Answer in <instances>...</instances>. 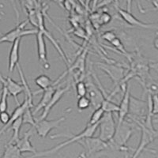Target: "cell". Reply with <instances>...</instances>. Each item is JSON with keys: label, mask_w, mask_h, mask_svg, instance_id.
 <instances>
[{"label": "cell", "mask_w": 158, "mask_h": 158, "mask_svg": "<svg viewBox=\"0 0 158 158\" xmlns=\"http://www.w3.org/2000/svg\"><path fill=\"white\" fill-rule=\"evenodd\" d=\"M0 158H23L22 153L16 146V144L8 142L5 146V149L2 156Z\"/></svg>", "instance_id": "cell-20"}, {"label": "cell", "mask_w": 158, "mask_h": 158, "mask_svg": "<svg viewBox=\"0 0 158 158\" xmlns=\"http://www.w3.org/2000/svg\"><path fill=\"white\" fill-rule=\"evenodd\" d=\"M111 20H112V17L111 16L109 13L103 12L102 14L100 15V24H101V25H108V23L111 22Z\"/></svg>", "instance_id": "cell-30"}, {"label": "cell", "mask_w": 158, "mask_h": 158, "mask_svg": "<svg viewBox=\"0 0 158 158\" xmlns=\"http://www.w3.org/2000/svg\"><path fill=\"white\" fill-rule=\"evenodd\" d=\"M22 38H18L15 40L14 43H12V47H11L10 52L9 55V64H8V70L9 72H13L15 70L17 65L19 62V49H20V44H21Z\"/></svg>", "instance_id": "cell-16"}, {"label": "cell", "mask_w": 158, "mask_h": 158, "mask_svg": "<svg viewBox=\"0 0 158 158\" xmlns=\"http://www.w3.org/2000/svg\"><path fill=\"white\" fill-rule=\"evenodd\" d=\"M148 112V104L146 101L138 99L134 96H130L129 114L131 117H141L145 118Z\"/></svg>", "instance_id": "cell-11"}, {"label": "cell", "mask_w": 158, "mask_h": 158, "mask_svg": "<svg viewBox=\"0 0 158 158\" xmlns=\"http://www.w3.org/2000/svg\"><path fill=\"white\" fill-rule=\"evenodd\" d=\"M0 82L2 83V85H5L10 95H11L15 98L18 106L20 105L18 96L20 94L24 93V87L22 82H17L10 77H4L1 73H0Z\"/></svg>", "instance_id": "cell-12"}, {"label": "cell", "mask_w": 158, "mask_h": 158, "mask_svg": "<svg viewBox=\"0 0 158 158\" xmlns=\"http://www.w3.org/2000/svg\"><path fill=\"white\" fill-rule=\"evenodd\" d=\"M149 67H150V69L154 70L158 74V62L151 61L150 64H149Z\"/></svg>", "instance_id": "cell-35"}, {"label": "cell", "mask_w": 158, "mask_h": 158, "mask_svg": "<svg viewBox=\"0 0 158 158\" xmlns=\"http://www.w3.org/2000/svg\"><path fill=\"white\" fill-rule=\"evenodd\" d=\"M150 1H151V2H153V1H154V0H150Z\"/></svg>", "instance_id": "cell-43"}, {"label": "cell", "mask_w": 158, "mask_h": 158, "mask_svg": "<svg viewBox=\"0 0 158 158\" xmlns=\"http://www.w3.org/2000/svg\"><path fill=\"white\" fill-rule=\"evenodd\" d=\"M36 44H37V53L38 57H39V61L43 66L45 70L50 68V64H49L48 59V52L47 47H46V43H45L44 36L41 32L38 30L36 33Z\"/></svg>", "instance_id": "cell-13"}, {"label": "cell", "mask_w": 158, "mask_h": 158, "mask_svg": "<svg viewBox=\"0 0 158 158\" xmlns=\"http://www.w3.org/2000/svg\"><path fill=\"white\" fill-rule=\"evenodd\" d=\"M92 1H94V9L97 6V0H85V7L86 8L87 10H88L89 8L90 3H91V2H92Z\"/></svg>", "instance_id": "cell-36"}, {"label": "cell", "mask_w": 158, "mask_h": 158, "mask_svg": "<svg viewBox=\"0 0 158 158\" xmlns=\"http://www.w3.org/2000/svg\"><path fill=\"white\" fill-rule=\"evenodd\" d=\"M115 7L123 21L126 22L131 27H139L146 29H158V23H145L135 18L131 12H129L127 10L122 9L118 6H115Z\"/></svg>", "instance_id": "cell-7"}, {"label": "cell", "mask_w": 158, "mask_h": 158, "mask_svg": "<svg viewBox=\"0 0 158 158\" xmlns=\"http://www.w3.org/2000/svg\"><path fill=\"white\" fill-rule=\"evenodd\" d=\"M80 158H81V157H80Z\"/></svg>", "instance_id": "cell-45"}, {"label": "cell", "mask_w": 158, "mask_h": 158, "mask_svg": "<svg viewBox=\"0 0 158 158\" xmlns=\"http://www.w3.org/2000/svg\"><path fill=\"white\" fill-rule=\"evenodd\" d=\"M99 137L100 139L108 142L113 138L116 128L115 119L111 112H104V116L101 118L98 125Z\"/></svg>", "instance_id": "cell-4"}, {"label": "cell", "mask_w": 158, "mask_h": 158, "mask_svg": "<svg viewBox=\"0 0 158 158\" xmlns=\"http://www.w3.org/2000/svg\"><path fill=\"white\" fill-rule=\"evenodd\" d=\"M78 2H80L83 6H85V0H78Z\"/></svg>", "instance_id": "cell-38"}, {"label": "cell", "mask_w": 158, "mask_h": 158, "mask_svg": "<svg viewBox=\"0 0 158 158\" xmlns=\"http://www.w3.org/2000/svg\"><path fill=\"white\" fill-rule=\"evenodd\" d=\"M75 88L78 98L81 97H85L87 95L86 84L83 81H79L77 82H76Z\"/></svg>", "instance_id": "cell-28"}, {"label": "cell", "mask_w": 158, "mask_h": 158, "mask_svg": "<svg viewBox=\"0 0 158 158\" xmlns=\"http://www.w3.org/2000/svg\"><path fill=\"white\" fill-rule=\"evenodd\" d=\"M20 2V4H21V6H22V9H23V5H24V0H19Z\"/></svg>", "instance_id": "cell-40"}, {"label": "cell", "mask_w": 158, "mask_h": 158, "mask_svg": "<svg viewBox=\"0 0 158 158\" xmlns=\"http://www.w3.org/2000/svg\"><path fill=\"white\" fill-rule=\"evenodd\" d=\"M8 90L6 89L5 85H2V89H1V97H0V112L6 111L8 108L7 99L9 96Z\"/></svg>", "instance_id": "cell-25"}, {"label": "cell", "mask_w": 158, "mask_h": 158, "mask_svg": "<svg viewBox=\"0 0 158 158\" xmlns=\"http://www.w3.org/2000/svg\"><path fill=\"white\" fill-rule=\"evenodd\" d=\"M104 114V111L102 109L101 107L95 109V111L93 112L91 115V117L89 118L88 125L93 126V125H96V124H99L100 121L101 120V118H103Z\"/></svg>", "instance_id": "cell-24"}, {"label": "cell", "mask_w": 158, "mask_h": 158, "mask_svg": "<svg viewBox=\"0 0 158 158\" xmlns=\"http://www.w3.org/2000/svg\"><path fill=\"white\" fill-rule=\"evenodd\" d=\"M153 44V47H154V48L158 51V36H156V37L154 38Z\"/></svg>", "instance_id": "cell-37"}, {"label": "cell", "mask_w": 158, "mask_h": 158, "mask_svg": "<svg viewBox=\"0 0 158 158\" xmlns=\"http://www.w3.org/2000/svg\"><path fill=\"white\" fill-rule=\"evenodd\" d=\"M91 105V101L87 96L79 97L77 102V106L79 111H83L89 108Z\"/></svg>", "instance_id": "cell-27"}, {"label": "cell", "mask_w": 158, "mask_h": 158, "mask_svg": "<svg viewBox=\"0 0 158 158\" xmlns=\"http://www.w3.org/2000/svg\"><path fill=\"white\" fill-rule=\"evenodd\" d=\"M153 122H154L155 123H158V118H155V119H153Z\"/></svg>", "instance_id": "cell-41"}, {"label": "cell", "mask_w": 158, "mask_h": 158, "mask_svg": "<svg viewBox=\"0 0 158 158\" xmlns=\"http://www.w3.org/2000/svg\"><path fill=\"white\" fill-rule=\"evenodd\" d=\"M117 37V34L115 33L114 31L111 30H108V31H105L104 32H103L102 35H101V38H102L104 40H106V41L109 42L111 43L114 39Z\"/></svg>", "instance_id": "cell-29"}, {"label": "cell", "mask_w": 158, "mask_h": 158, "mask_svg": "<svg viewBox=\"0 0 158 158\" xmlns=\"http://www.w3.org/2000/svg\"><path fill=\"white\" fill-rule=\"evenodd\" d=\"M60 85H52V86H50L49 88L43 90V94H42V97L40 99V102L38 103V104L35 107L34 110L32 111V114L33 115H36L40 110L44 109L45 107L47 106V104H48L49 101H51L52 96L54 94L55 91H56V89ZM41 92V93H42Z\"/></svg>", "instance_id": "cell-17"}, {"label": "cell", "mask_w": 158, "mask_h": 158, "mask_svg": "<svg viewBox=\"0 0 158 158\" xmlns=\"http://www.w3.org/2000/svg\"><path fill=\"white\" fill-rule=\"evenodd\" d=\"M0 93H1V91H0Z\"/></svg>", "instance_id": "cell-44"}, {"label": "cell", "mask_w": 158, "mask_h": 158, "mask_svg": "<svg viewBox=\"0 0 158 158\" xmlns=\"http://www.w3.org/2000/svg\"><path fill=\"white\" fill-rule=\"evenodd\" d=\"M153 6H154V7H155V10H158V5H157V4L154 3V4H153ZM156 36H158V31H157V32H156Z\"/></svg>", "instance_id": "cell-39"}, {"label": "cell", "mask_w": 158, "mask_h": 158, "mask_svg": "<svg viewBox=\"0 0 158 158\" xmlns=\"http://www.w3.org/2000/svg\"><path fill=\"white\" fill-rule=\"evenodd\" d=\"M17 69L18 70V73H19V75L20 77H21V82H22V85L24 87V93H25V98L28 101V104H29V108H32L34 107V104H33V101H32V99H33V97H32V93L31 91V89L29 87V84H28V81L27 80L25 79V75H24V73H23V70H22V67L20 66V64L18 63L17 65Z\"/></svg>", "instance_id": "cell-18"}, {"label": "cell", "mask_w": 158, "mask_h": 158, "mask_svg": "<svg viewBox=\"0 0 158 158\" xmlns=\"http://www.w3.org/2000/svg\"><path fill=\"white\" fill-rule=\"evenodd\" d=\"M22 124H30L32 127L35 126L36 124V118H34V115L32 114V108L29 106L26 107V108L22 114Z\"/></svg>", "instance_id": "cell-23"}, {"label": "cell", "mask_w": 158, "mask_h": 158, "mask_svg": "<svg viewBox=\"0 0 158 158\" xmlns=\"http://www.w3.org/2000/svg\"><path fill=\"white\" fill-rule=\"evenodd\" d=\"M115 3V6H118V0H102L101 2H98L97 4V7H104V6H107L109 4L111 3Z\"/></svg>", "instance_id": "cell-34"}, {"label": "cell", "mask_w": 158, "mask_h": 158, "mask_svg": "<svg viewBox=\"0 0 158 158\" xmlns=\"http://www.w3.org/2000/svg\"><path fill=\"white\" fill-rule=\"evenodd\" d=\"M156 138H157V137H158V131H156Z\"/></svg>", "instance_id": "cell-42"}, {"label": "cell", "mask_w": 158, "mask_h": 158, "mask_svg": "<svg viewBox=\"0 0 158 158\" xmlns=\"http://www.w3.org/2000/svg\"><path fill=\"white\" fill-rule=\"evenodd\" d=\"M152 100V115H158V94H153Z\"/></svg>", "instance_id": "cell-31"}, {"label": "cell", "mask_w": 158, "mask_h": 158, "mask_svg": "<svg viewBox=\"0 0 158 158\" xmlns=\"http://www.w3.org/2000/svg\"><path fill=\"white\" fill-rule=\"evenodd\" d=\"M29 23V20H25L21 23H18L15 29L9 31L6 34L0 37V43L8 42V43H14L18 38H22L23 36H29V35H36L38 32L37 29H25V26Z\"/></svg>", "instance_id": "cell-5"}, {"label": "cell", "mask_w": 158, "mask_h": 158, "mask_svg": "<svg viewBox=\"0 0 158 158\" xmlns=\"http://www.w3.org/2000/svg\"><path fill=\"white\" fill-rule=\"evenodd\" d=\"M77 143L80 144L81 146H82L85 148V151H86L87 156H91L92 154L94 153H100L101 151L107 150L108 149V142H105L102 141L101 139L97 137H88V138H85L81 139L80 141L77 142Z\"/></svg>", "instance_id": "cell-6"}, {"label": "cell", "mask_w": 158, "mask_h": 158, "mask_svg": "<svg viewBox=\"0 0 158 158\" xmlns=\"http://www.w3.org/2000/svg\"><path fill=\"white\" fill-rule=\"evenodd\" d=\"M85 84H86L87 87V95L91 101V105L95 109L100 108L104 99L100 89L98 88L97 84H95V82L93 81L92 76H87Z\"/></svg>", "instance_id": "cell-8"}, {"label": "cell", "mask_w": 158, "mask_h": 158, "mask_svg": "<svg viewBox=\"0 0 158 158\" xmlns=\"http://www.w3.org/2000/svg\"><path fill=\"white\" fill-rule=\"evenodd\" d=\"M10 119V115L8 113L7 111H6L0 112V122L2 124H4V125L7 124Z\"/></svg>", "instance_id": "cell-32"}, {"label": "cell", "mask_w": 158, "mask_h": 158, "mask_svg": "<svg viewBox=\"0 0 158 158\" xmlns=\"http://www.w3.org/2000/svg\"><path fill=\"white\" fill-rule=\"evenodd\" d=\"M34 82L36 83V85H38L40 88V90L32 93V95L40 94L43 90L49 88V87L52 86V85H58V83L59 81L58 80H56L55 81H53L48 75H46V74H41V75L38 76L37 77H36L34 79Z\"/></svg>", "instance_id": "cell-19"}, {"label": "cell", "mask_w": 158, "mask_h": 158, "mask_svg": "<svg viewBox=\"0 0 158 158\" xmlns=\"http://www.w3.org/2000/svg\"><path fill=\"white\" fill-rule=\"evenodd\" d=\"M133 135V127L129 121L124 120L122 123L116 125L113 138L108 142V149L111 150L121 151L127 153L133 149L127 146V143Z\"/></svg>", "instance_id": "cell-2"}, {"label": "cell", "mask_w": 158, "mask_h": 158, "mask_svg": "<svg viewBox=\"0 0 158 158\" xmlns=\"http://www.w3.org/2000/svg\"><path fill=\"white\" fill-rule=\"evenodd\" d=\"M99 124H96V125H93V126H90V125H87L86 127L85 128L84 131H81V133L78 134V135H64V134H58V135H55L51 136V138L53 139V138H60V137H66V138H68L69 139L66 142H63L62 143L59 144L57 146H54L53 148L50 149H48V150H44L40 151V152H36V153L32 155V156H28V157L25 158H36V157H43V156H48L54 154V153H57L58 151H59L60 149H62L63 148L66 147L68 145L71 143H74V142H77L78 141H80L81 139L85 138H88V137H93L94 135L95 134L96 131L98 128Z\"/></svg>", "instance_id": "cell-1"}, {"label": "cell", "mask_w": 158, "mask_h": 158, "mask_svg": "<svg viewBox=\"0 0 158 158\" xmlns=\"http://www.w3.org/2000/svg\"><path fill=\"white\" fill-rule=\"evenodd\" d=\"M32 135V130L29 129L24 133L23 137L20 138L18 142H16V146L19 149L20 152L23 153H36L37 151L35 149V147L32 145L30 141V138Z\"/></svg>", "instance_id": "cell-14"}, {"label": "cell", "mask_w": 158, "mask_h": 158, "mask_svg": "<svg viewBox=\"0 0 158 158\" xmlns=\"http://www.w3.org/2000/svg\"><path fill=\"white\" fill-rule=\"evenodd\" d=\"M101 108L104 110V112H118V105L115 104L114 101L109 100H104L101 104Z\"/></svg>", "instance_id": "cell-26"}, {"label": "cell", "mask_w": 158, "mask_h": 158, "mask_svg": "<svg viewBox=\"0 0 158 158\" xmlns=\"http://www.w3.org/2000/svg\"><path fill=\"white\" fill-rule=\"evenodd\" d=\"M23 125L22 124V117H20L18 119L15 121L10 125L9 129L7 131H10V130H12L13 131V135L11 139L10 140L9 143H13L15 144L18 141V139L20 138V131H21V127Z\"/></svg>", "instance_id": "cell-21"}, {"label": "cell", "mask_w": 158, "mask_h": 158, "mask_svg": "<svg viewBox=\"0 0 158 158\" xmlns=\"http://www.w3.org/2000/svg\"><path fill=\"white\" fill-rule=\"evenodd\" d=\"M70 87H71V84H70V83H68V85H67V86L63 87V88H61V87L59 86L56 89V91H55L53 96H52L51 101H49L48 104H47V106L44 108V111L43 112H42L41 115H40L38 118H36V120H42V119H45V118H47L48 114L50 113L51 110L53 108V107L57 104V103L61 100L62 97L65 95V94H66L67 92L70 91Z\"/></svg>", "instance_id": "cell-10"}, {"label": "cell", "mask_w": 158, "mask_h": 158, "mask_svg": "<svg viewBox=\"0 0 158 158\" xmlns=\"http://www.w3.org/2000/svg\"><path fill=\"white\" fill-rule=\"evenodd\" d=\"M98 68L106 73L114 84L115 89L119 88V85L124 78L125 74V67L123 65L118 63H97Z\"/></svg>", "instance_id": "cell-3"}, {"label": "cell", "mask_w": 158, "mask_h": 158, "mask_svg": "<svg viewBox=\"0 0 158 158\" xmlns=\"http://www.w3.org/2000/svg\"><path fill=\"white\" fill-rule=\"evenodd\" d=\"M111 45H112V46H113L117 51H118V53H120V54H122L123 56H125V57H126L130 62L131 61V59H132L133 54H131L130 52H128L126 50V48H125V47H124V44H123L122 40H121L118 36H117L115 39H114L111 42Z\"/></svg>", "instance_id": "cell-22"}, {"label": "cell", "mask_w": 158, "mask_h": 158, "mask_svg": "<svg viewBox=\"0 0 158 158\" xmlns=\"http://www.w3.org/2000/svg\"><path fill=\"white\" fill-rule=\"evenodd\" d=\"M66 120V117L63 116L54 120H48V119H42V120H36L34 128L36 129V133L40 137L44 138L48 136L49 133L53 129L59 128V124Z\"/></svg>", "instance_id": "cell-9"}, {"label": "cell", "mask_w": 158, "mask_h": 158, "mask_svg": "<svg viewBox=\"0 0 158 158\" xmlns=\"http://www.w3.org/2000/svg\"><path fill=\"white\" fill-rule=\"evenodd\" d=\"M130 88L129 86L127 87L126 90L124 92L123 96L122 101L118 105V124L122 123L123 121L125 120L127 115L129 114V105H130Z\"/></svg>", "instance_id": "cell-15"}, {"label": "cell", "mask_w": 158, "mask_h": 158, "mask_svg": "<svg viewBox=\"0 0 158 158\" xmlns=\"http://www.w3.org/2000/svg\"><path fill=\"white\" fill-rule=\"evenodd\" d=\"M73 34L77 36V37H80L81 39H85L87 38V33L86 32L81 28H77L74 30H73Z\"/></svg>", "instance_id": "cell-33"}]
</instances>
